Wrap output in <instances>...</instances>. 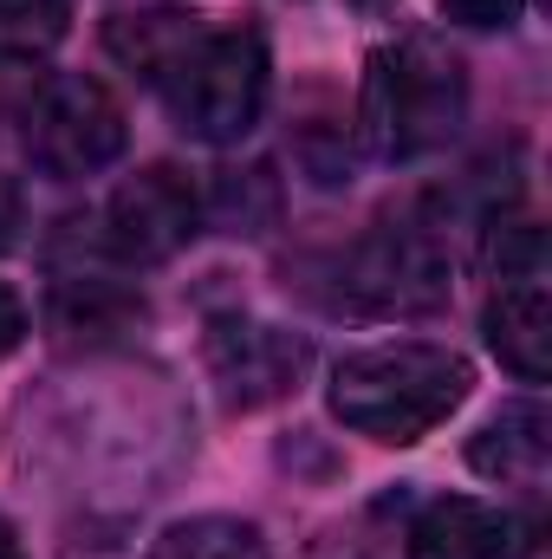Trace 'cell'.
<instances>
[{"mask_svg": "<svg viewBox=\"0 0 552 559\" xmlns=\"http://www.w3.org/2000/svg\"><path fill=\"white\" fill-rule=\"evenodd\" d=\"M149 559H267V534L241 514H189L156 534Z\"/></svg>", "mask_w": 552, "mask_h": 559, "instance_id": "cell-12", "label": "cell"}, {"mask_svg": "<svg viewBox=\"0 0 552 559\" xmlns=\"http://www.w3.org/2000/svg\"><path fill=\"white\" fill-rule=\"evenodd\" d=\"M72 0H0V52L7 59H33L52 52L65 39Z\"/></svg>", "mask_w": 552, "mask_h": 559, "instance_id": "cell-13", "label": "cell"}, {"mask_svg": "<svg viewBox=\"0 0 552 559\" xmlns=\"http://www.w3.org/2000/svg\"><path fill=\"white\" fill-rule=\"evenodd\" d=\"M124 138H131L124 105L92 72H52L26 105V156L59 182L111 169L124 156Z\"/></svg>", "mask_w": 552, "mask_h": 559, "instance_id": "cell-4", "label": "cell"}, {"mask_svg": "<svg viewBox=\"0 0 552 559\" xmlns=\"http://www.w3.org/2000/svg\"><path fill=\"white\" fill-rule=\"evenodd\" d=\"M332 306L351 312H429L448 293V267L422 228H384L332 261Z\"/></svg>", "mask_w": 552, "mask_h": 559, "instance_id": "cell-5", "label": "cell"}, {"mask_svg": "<svg viewBox=\"0 0 552 559\" xmlns=\"http://www.w3.org/2000/svg\"><path fill=\"white\" fill-rule=\"evenodd\" d=\"M410 559H514V521L488 501L442 495L410 521Z\"/></svg>", "mask_w": 552, "mask_h": 559, "instance_id": "cell-9", "label": "cell"}, {"mask_svg": "<svg viewBox=\"0 0 552 559\" xmlns=\"http://www.w3.org/2000/svg\"><path fill=\"white\" fill-rule=\"evenodd\" d=\"M468 124V66L435 39H397L371 52L358 92L364 150L384 163H416Z\"/></svg>", "mask_w": 552, "mask_h": 559, "instance_id": "cell-2", "label": "cell"}, {"mask_svg": "<svg viewBox=\"0 0 552 559\" xmlns=\"http://www.w3.org/2000/svg\"><path fill=\"white\" fill-rule=\"evenodd\" d=\"M20 338H26V299L0 280V358H7V352H20Z\"/></svg>", "mask_w": 552, "mask_h": 559, "instance_id": "cell-16", "label": "cell"}, {"mask_svg": "<svg viewBox=\"0 0 552 559\" xmlns=\"http://www.w3.org/2000/svg\"><path fill=\"white\" fill-rule=\"evenodd\" d=\"M547 455H552V417L547 404H507L501 417H488V429L468 442L475 475L507 481V488H540L547 481Z\"/></svg>", "mask_w": 552, "mask_h": 559, "instance_id": "cell-11", "label": "cell"}, {"mask_svg": "<svg viewBox=\"0 0 552 559\" xmlns=\"http://www.w3.org/2000/svg\"><path fill=\"white\" fill-rule=\"evenodd\" d=\"M267 39L248 33V26H228V33H202L195 52L163 79V105L176 118V131L195 143H241L261 111H267Z\"/></svg>", "mask_w": 552, "mask_h": 559, "instance_id": "cell-3", "label": "cell"}, {"mask_svg": "<svg viewBox=\"0 0 552 559\" xmlns=\"http://www.w3.org/2000/svg\"><path fill=\"white\" fill-rule=\"evenodd\" d=\"M20 189H13V176H0V248H13V235H20Z\"/></svg>", "mask_w": 552, "mask_h": 559, "instance_id": "cell-17", "label": "cell"}, {"mask_svg": "<svg viewBox=\"0 0 552 559\" xmlns=\"http://www.w3.org/2000/svg\"><path fill=\"white\" fill-rule=\"evenodd\" d=\"M442 13L455 26H475V33H494V26H514L527 13V0H442Z\"/></svg>", "mask_w": 552, "mask_h": 559, "instance_id": "cell-15", "label": "cell"}, {"mask_svg": "<svg viewBox=\"0 0 552 559\" xmlns=\"http://www.w3.org/2000/svg\"><path fill=\"white\" fill-rule=\"evenodd\" d=\"M475 391V371L461 352L448 345H422V338H397V345H371L332 365V417L371 442H422L435 423H448Z\"/></svg>", "mask_w": 552, "mask_h": 559, "instance_id": "cell-1", "label": "cell"}, {"mask_svg": "<svg viewBox=\"0 0 552 559\" xmlns=\"http://www.w3.org/2000/svg\"><path fill=\"white\" fill-rule=\"evenodd\" d=\"M0 559H20V540H13V527L0 521Z\"/></svg>", "mask_w": 552, "mask_h": 559, "instance_id": "cell-18", "label": "cell"}, {"mask_svg": "<svg viewBox=\"0 0 552 559\" xmlns=\"http://www.w3.org/2000/svg\"><path fill=\"white\" fill-rule=\"evenodd\" d=\"M481 261L501 274V286L507 280H540V267H547V241H540V228L533 222H488V248H481Z\"/></svg>", "mask_w": 552, "mask_h": 559, "instance_id": "cell-14", "label": "cell"}, {"mask_svg": "<svg viewBox=\"0 0 552 559\" xmlns=\"http://www.w3.org/2000/svg\"><path fill=\"white\" fill-rule=\"evenodd\" d=\"M305 338L261 325V319H221L208 332V365L221 378V397L235 411H261L286 391H299V371H305Z\"/></svg>", "mask_w": 552, "mask_h": 559, "instance_id": "cell-7", "label": "cell"}, {"mask_svg": "<svg viewBox=\"0 0 552 559\" xmlns=\"http://www.w3.org/2000/svg\"><path fill=\"white\" fill-rule=\"evenodd\" d=\"M488 345L494 358L520 378V384H547L552 378V299L540 280H507L488 299Z\"/></svg>", "mask_w": 552, "mask_h": 559, "instance_id": "cell-8", "label": "cell"}, {"mask_svg": "<svg viewBox=\"0 0 552 559\" xmlns=\"http://www.w3.org/2000/svg\"><path fill=\"white\" fill-rule=\"evenodd\" d=\"M364 7H377V0H364Z\"/></svg>", "mask_w": 552, "mask_h": 559, "instance_id": "cell-20", "label": "cell"}, {"mask_svg": "<svg viewBox=\"0 0 552 559\" xmlns=\"http://www.w3.org/2000/svg\"><path fill=\"white\" fill-rule=\"evenodd\" d=\"M202 13H182V7H131V13H111L105 20V52L118 66H131L137 79L163 85L202 39Z\"/></svg>", "mask_w": 552, "mask_h": 559, "instance_id": "cell-10", "label": "cell"}, {"mask_svg": "<svg viewBox=\"0 0 552 559\" xmlns=\"http://www.w3.org/2000/svg\"><path fill=\"white\" fill-rule=\"evenodd\" d=\"M195 228H202V189L176 163L137 169L105 202V248L131 267H156V261L182 254L195 241Z\"/></svg>", "mask_w": 552, "mask_h": 559, "instance_id": "cell-6", "label": "cell"}, {"mask_svg": "<svg viewBox=\"0 0 552 559\" xmlns=\"http://www.w3.org/2000/svg\"><path fill=\"white\" fill-rule=\"evenodd\" d=\"M332 559H364V554H332Z\"/></svg>", "mask_w": 552, "mask_h": 559, "instance_id": "cell-19", "label": "cell"}]
</instances>
